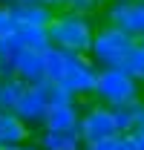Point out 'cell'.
<instances>
[{
  "label": "cell",
  "instance_id": "cell-1",
  "mask_svg": "<svg viewBox=\"0 0 144 150\" xmlns=\"http://www.w3.org/2000/svg\"><path fill=\"white\" fill-rule=\"evenodd\" d=\"M98 32V20L95 18H84V15H75L69 9L64 12H55L52 23L46 26V35L49 43L61 52H72V55H90L92 38Z\"/></svg>",
  "mask_w": 144,
  "mask_h": 150
},
{
  "label": "cell",
  "instance_id": "cell-2",
  "mask_svg": "<svg viewBox=\"0 0 144 150\" xmlns=\"http://www.w3.org/2000/svg\"><path fill=\"white\" fill-rule=\"evenodd\" d=\"M136 46V40L121 32L118 26H109V23H101L98 32L92 38L90 46V58L98 69H118L124 64V58L130 55V49Z\"/></svg>",
  "mask_w": 144,
  "mask_h": 150
},
{
  "label": "cell",
  "instance_id": "cell-3",
  "mask_svg": "<svg viewBox=\"0 0 144 150\" xmlns=\"http://www.w3.org/2000/svg\"><path fill=\"white\" fill-rule=\"evenodd\" d=\"M92 98L98 104H104L109 110H118V107H127L133 101L141 98V87L124 75L121 69H98V81H95V93Z\"/></svg>",
  "mask_w": 144,
  "mask_h": 150
},
{
  "label": "cell",
  "instance_id": "cell-4",
  "mask_svg": "<svg viewBox=\"0 0 144 150\" xmlns=\"http://www.w3.org/2000/svg\"><path fill=\"white\" fill-rule=\"evenodd\" d=\"M95 81H98V67L92 64V58L66 52V67H64V78H61L58 87L69 90V93L81 101V98H92Z\"/></svg>",
  "mask_w": 144,
  "mask_h": 150
},
{
  "label": "cell",
  "instance_id": "cell-5",
  "mask_svg": "<svg viewBox=\"0 0 144 150\" xmlns=\"http://www.w3.org/2000/svg\"><path fill=\"white\" fill-rule=\"evenodd\" d=\"M78 136L84 144H92V142H107V139H115L118 136V127H115V115L109 107L104 104H81V124H78Z\"/></svg>",
  "mask_w": 144,
  "mask_h": 150
},
{
  "label": "cell",
  "instance_id": "cell-6",
  "mask_svg": "<svg viewBox=\"0 0 144 150\" xmlns=\"http://www.w3.org/2000/svg\"><path fill=\"white\" fill-rule=\"evenodd\" d=\"M104 23L109 26H118L121 32L133 38V40H141L144 38V0H133V3H107L104 12H101Z\"/></svg>",
  "mask_w": 144,
  "mask_h": 150
},
{
  "label": "cell",
  "instance_id": "cell-7",
  "mask_svg": "<svg viewBox=\"0 0 144 150\" xmlns=\"http://www.w3.org/2000/svg\"><path fill=\"white\" fill-rule=\"evenodd\" d=\"M46 90H49V84L26 87L23 95L18 98V104H15V110H12L32 133H37L43 127V118H46V110H49V95H46Z\"/></svg>",
  "mask_w": 144,
  "mask_h": 150
},
{
  "label": "cell",
  "instance_id": "cell-8",
  "mask_svg": "<svg viewBox=\"0 0 144 150\" xmlns=\"http://www.w3.org/2000/svg\"><path fill=\"white\" fill-rule=\"evenodd\" d=\"M12 75L18 78L20 84H26V87L46 84V75H43V55H40V52H32V49H20L18 58L12 61Z\"/></svg>",
  "mask_w": 144,
  "mask_h": 150
},
{
  "label": "cell",
  "instance_id": "cell-9",
  "mask_svg": "<svg viewBox=\"0 0 144 150\" xmlns=\"http://www.w3.org/2000/svg\"><path fill=\"white\" fill-rule=\"evenodd\" d=\"M78 124H81V101H78V104H66V107H49L40 130H49V133H78Z\"/></svg>",
  "mask_w": 144,
  "mask_h": 150
},
{
  "label": "cell",
  "instance_id": "cell-10",
  "mask_svg": "<svg viewBox=\"0 0 144 150\" xmlns=\"http://www.w3.org/2000/svg\"><path fill=\"white\" fill-rule=\"evenodd\" d=\"M23 142H32V130L15 112H0V150L18 147Z\"/></svg>",
  "mask_w": 144,
  "mask_h": 150
},
{
  "label": "cell",
  "instance_id": "cell-11",
  "mask_svg": "<svg viewBox=\"0 0 144 150\" xmlns=\"http://www.w3.org/2000/svg\"><path fill=\"white\" fill-rule=\"evenodd\" d=\"M12 15L18 20V26H35V29H46L55 18V12L46 9L43 3H15Z\"/></svg>",
  "mask_w": 144,
  "mask_h": 150
},
{
  "label": "cell",
  "instance_id": "cell-12",
  "mask_svg": "<svg viewBox=\"0 0 144 150\" xmlns=\"http://www.w3.org/2000/svg\"><path fill=\"white\" fill-rule=\"evenodd\" d=\"M32 142L40 150H84V142L78 133H49V130H37L32 133Z\"/></svg>",
  "mask_w": 144,
  "mask_h": 150
},
{
  "label": "cell",
  "instance_id": "cell-13",
  "mask_svg": "<svg viewBox=\"0 0 144 150\" xmlns=\"http://www.w3.org/2000/svg\"><path fill=\"white\" fill-rule=\"evenodd\" d=\"M115 115V127H118V136H133L136 130H141L144 127V101H133V104H127V107H118V110H112Z\"/></svg>",
  "mask_w": 144,
  "mask_h": 150
},
{
  "label": "cell",
  "instance_id": "cell-14",
  "mask_svg": "<svg viewBox=\"0 0 144 150\" xmlns=\"http://www.w3.org/2000/svg\"><path fill=\"white\" fill-rule=\"evenodd\" d=\"M18 40L23 49H32V52H46L52 43H49V35H46V29H35V26H18Z\"/></svg>",
  "mask_w": 144,
  "mask_h": 150
},
{
  "label": "cell",
  "instance_id": "cell-15",
  "mask_svg": "<svg viewBox=\"0 0 144 150\" xmlns=\"http://www.w3.org/2000/svg\"><path fill=\"white\" fill-rule=\"evenodd\" d=\"M64 67H66V52L49 46V49L43 52V75H46V84H61Z\"/></svg>",
  "mask_w": 144,
  "mask_h": 150
},
{
  "label": "cell",
  "instance_id": "cell-16",
  "mask_svg": "<svg viewBox=\"0 0 144 150\" xmlns=\"http://www.w3.org/2000/svg\"><path fill=\"white\" fill-rule=\"evenodd\" d=\"M23 90H26V84H20L15 75L0 78V112L15 110V104H18V98L23 95Z\"/></svg>",
  "mask_w": 144,
  "mask_h": 150
},
{
  "label": "cell",
  "instance_id": "cell-17",
  "mask_svg": "<svg viewBox=\"0 0 144 150\" xmlns=\"http://www.w3.org/2000/svg\"><path fill=\"white\" fill-rule=\"evenodd\" d=\"M118 69H121L124 75H130L138 87H144V52L138 49V43L130 49V55L124 58V64H121Z\"/></svg>",
  "mask_w": 144,
  "mask_h": 150
},
{
  "label": "cell",
  "instance_id": "cell-18",
  "mask_svg": "<svg viewBox=\"0 0 144 150\" xmlns=\"http://www.w3.org/2000/svg\"><path fill=\"white\" fill-rule=\"evenodd\" d=\"M104 6H107V0H69L66 9L75 15H84V18H98L104 12Z\"/></svg>",
  "mask_w": 144,
  "mask_h": 150
},
{
  "label": "cell",
  "instance_id": "cell-19",
  "mask_svg": "<svg viewBox=\"0 0 144 150\" xmlns=\"http://www.w3.org/2000/svg\"><path fill=\"white\" fill-rule=\"evenodd\" d=\"M49 107H66V104H78V98L69 93V90H64V87H58V84H49Z\"/></svg>",
  "mask_w": 144,
  "mask_h": 150
},
{
  "label": "cell",
  "instance_id": "cell-20",
  "mask_svg": "<svg viewBox=\"0 0 144 150\" xmlns=\"http://www.w3.org/2000/svg\"><path fill=\"white\" fill-rule=\"evenodd\" d=\"M18 32V20L12 15V6H0V40Z\"/></svg>",
  "mask_w": 144,
  "mask_h": 150
},
{
  "label": "cell",
  "instance_id": "cell-21",
  "mask_svg": "<svg viewBox=\"0 0 144 150\" xmlns=\"http://www.w3.org/2000/svg\"><path fill=\"white\" fill-rule=\"evenodd\" d=\"M84 150H118V136H115V139H107V142H92V144H84Z\"/></svg>",
  "mask_w": 144,
  "mask_h": 150
},
{
  "label": "cell",
  "instance_id": "cell-22",
  "mask_svg": "<svg viewBox=\"0 0 144 150\" xmlns=\"http://www.w3.org/2000/svg\"><path fill=\"white\" fill-rule=\"evenodd\" d=\"M37 3H43V6L52 9V12H64V9L69 6V0H37Z\"/></svg>",
  "mask_w": 144,
  "mask_h": 150
},
{
  "label": "cell",
  "instance_id": "cell-23",
  "mask_svg": "<svg viewBox=\"0 0 144 150\" xmlns=\"http://www.w3.org/2000/svg\"><path fill=\"white\" fill-rule=\"evenodd\" d=\"M118 150H138V147H136L133 136H118Z\"/></svg>",
  "mask_w": 144,
  "mask_h": 150
},
{
  "label": "cell",
  "instance_id": "cell-24",
  "mask_svg": "<svg viewBox=\"0 0 144 150\" xmlns=\"http://www.w3.org/2000/svg\"><path fill=\"white\" fill-rule=\"evenodd\" d=\"M133 142H136V147H138V150H144V127L133 133Z\"/></svg>",
  "mask_w": 144,
  "mask_h": 150
},
{
  "label": "cell",
  "instance_id": "cell-25",
  "mask_svg": "<svg viewBox=\"0 0 144 150\" xmlns=\"http://www.w3.org/2000/svg\"><path fill=\"white\" fill-rule=\"evenodd\" d=\"M9 150H40L35 144V142H23V144H18V147H9Z\"/></svg>",
  "mask_w": 144,
  "mask_h": 150
},
{
  "label": "cell",
  "instance_id": "cell-26",
  "mask_svg": "<svg viewBox=\"0 0 144 150\" xmlns=\"http://www.w3.org/2000/svg\"><path fill=\"white\" fill-rule=\"evenodd\" d=\"M18 0H0V6H15Z\"/></svg>",
  "mask_w": 144,
  "mask_h": 150
},
{
  "label": "cell",
  "instance_id": "cell-27",
  "mask_svg": "<svg viewBox=\"0 0 144 150\" xmlns=\"http://www.w3.org/2000/svg\"><path fill=\"white\" fill-rule=\"evenodd\" d=\"M107 3H133V0H107Z\"/></svg>",
  "mask_w": 144,
  "mask_h": 150
},
{
  "label": "cell",
  "instance_id": "cell-28",
  "mask_svg": "<svg viewBox=\"0 0 144 150\" xmlns=\"http://www.w3.org/2000/svg\"><path fill=\"white\" fill-rule=\"evenodd\" d=\"M136 43H138V49H141V52H144V38H141V40H136Z\"/></svg>",
  "mask_w": 144,
  "mask_h": 150
},
{
  "label": "cell",
  "instance_id": "cell-29",
  "mask_svg": "<svg viewBox=\"0 0 144 150\" xmlns=\"http://www.w3.org/2000/svg\"><path fill=\"white\" fill-rule=\"evenodd\" d=\"M18 3H37V0H18Z\"/></svg>",
  "mask_w": 144,
  "mask_h": 150
},
{
  "label": "cell",
  "instance_id": "cell-30",
  "mask_svg": "<svg viewBox=\"0 0 144 150\" xmlns=\"http://www.w3.org/2000/svg\"><path fill=\"white\" fill-rule=\"evenodd\" d=\"M141 101H144V87H141Z\"/></svg>",
  "mask_w": 144,
  "mask_h": 150
}]
</instances>
